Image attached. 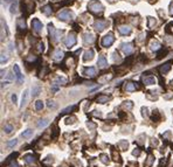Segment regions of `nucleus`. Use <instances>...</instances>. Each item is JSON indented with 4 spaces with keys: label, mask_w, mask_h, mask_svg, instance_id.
Here are the masks:
<instances>
[{
    "label": "nucleus",
    "mask_w": 173,
    "mask_h": 167,
    "mask_svg": "<svg viewBox=\"0 0 173 167\" xmlns=\"http://www.w3.org/2000/svg\"><path fill=\"white\" fill-rule=\"evenodd\" d=\"M113 41H115L113 34H112V33H108V34L102 39V46L103 47H109V46H111Z\"/></svg>",
    "instance_id": "4"
},
{
    "label": "nucleus",
    "mask_w": 173,
    "mask_h": 167,
    "mask_svg": "<svg viewBox=\"0 0 173 167\" xmlns=\"http://www.w3.org/2000/svg\"><path fill=\"white\" fill-rule=\"evenodd\" d=\"M48 124H49L48 119H41L40 122L37 123V127H39V129H42V127H46Z\"/></svg>",
    "instance_id": "21"
},
{
    "label": "nucleus",
    "mask_w": 173,
    "mask_h": 167,
    "mask_svg": "<svg viewBox=\"0 0 173 167\" xmlns=\"http://www.w3.org/2000/svg\"><path fill=\"white\" fill-rule=\"evenodd\" d=\"M171 97H172V95H165V96H164V98H165V99H170Z\"/></svg>",
    "instance_id": "53"
},
{
    "label": "nucleus",
    "mask_w": 173,
    "mask_h": 167,
    "mask_svg": "<svg viewBox=\"0 0 173 167\" xmlns=\"http://www.w3.org/2000/svg\"><path fill=\"white\" fill-rule=\"evenodd\" d=\"M75 122H76V118H75V117H69V118L66 119V124H74Z\"/></svg>",
    "instance_id": "37"
},
{
    "label": "nucleus",
    "mask_w": 173,
    "mask_h": 167,
    "mask_svg": "<svg viewBox=\"0 0 173 167\" xmlns=\"http://www.w3.org/2000/svg\"><path fill=\"white\" fill-rule=\"evenodd\" d=\"M17 8H18V3H17V0H15V1L11 5V13L14 14L15 12H17Z\"/></svg>",
    "instance_id": "27"
},
{
    "label": "nucleus",
    "mask_w": 173,
    "mask_h": 167,
    "mask_svg": "<svg viewBox=\"0 0 173 167\" xmlns=\"http://www.w3.org/2000/svg\"><path fill=\"white\" fill-rule=\"evenodd\" d=\"M84 75H85V76H90V77L95 76V75H96V68L91 67V68L85 69V70H84Z\"/></svg>",
    "instance_id": "16"
},
{
    "label": "nucleus",
    "mask_w": 173,
    "mask_h": 167,
    "mask_svg": "<svg viewBox=\"0 0 173 167\" xmlns=\"http://www.w3.org/2000/svg\"><path fill=\"white\" fill-rule=\"evenodd\" d=\"M11 99H12V102H13V103H17V95H15V94H13V95H12V97H11Z\"/></svg>",
    "instance_id": "44"
},
{
    "label": "nucleus",
    "mask_w": 173,
    "mask_h": 167,
    "mask_svg": "<svg viewBox=\"0 0 173 167\" xmlns=\"http://www.w3.org/2000/svg\"><path fill=\"white\" fill-rule=\"evenodd\" d=\"M168 43H173V38L172 36H166V39H165Z\"/></svg>",
    "instance_id": "43"
},
{
    "label": "nucleus",
    "mask_w": 173,
    "mask_h": 167,
    "mask_svg": "<svg viewBox=\"0 0 173 167\" xmlns=\"http://www.w3.org/2000/svg\"><path fill=\"white\" fill-rule=\"evenodd\" d=\"M13 71H14V75H15V78H17L18 84H22V83H24V75H22V72H21V70L18 64H14Z\"/></svg>",
    "instance_id": "3"
},
{
    "label": "nucleus",
    "mask_w": 173,
    "mask_h": 167,
    "mask_svg": "<svg viewBox=\"0 0 173 167\" xmlns=\"http://www.w3.org/2000/svg\"><path fill=\"white\" fill-rule=\"evenodd\" d=\"M47 106L49 108V109H56V104H55V102L54 101H48V103H47Z\"/></svg>",
    "instance_id": "35"
},
{
    "label": "nucleus",
    "mask_w": 173,
    "mask_h": 167,
    "mask_svg": "<svg viewBox=\"0 0 173 167\" xmlns=\"http://www.w3.org/2000/svg\"><path fill=\"white\" fill-rule=\"evenodd\" d=\"M4 131H5L7 134H10V133H12V131H13V126L11 125V124H5V126H4Z\"/></svg>",
    "instance_id": "23"
},
{
    "label": "nucleus",
    "mask_w": 173,
    "mask_h": 167,
    "mask_svg": "<svg viewBox=\"0 0 173 167\" xmlns=\"http://www.w3.org/2000/svg\"><path fill=\"white\" fill-rule=\"evenodd\" d=\"M118 31H119V33L123 35H129L130 33H131V28H130L129 26H121V27L118 28Z\"/></svg>",
    "instance_id": "13"
},
{
    "label": "nucleus",
    "mask_w": 173,
    "mask_h": 167,
    "mask_svg": "<svg viewBox=\"0 0 173 167\" xmlns=\"http://www.w3.org/2000/svg\"><path fill=\"white\" fill-rule=\"evenodd\" d=\"M109 101V97L108 96H101V97H98V99H97V102L98 103H105Z\"/></svg>",
    "instance_id": "34"
},
{
    "label": "nucleus",
    "mask_w": 173,
    "mask_h": 167,
    "mask_svg": "<svg viewBox=\"0 0 173 167\" xmlns=\"http://www.w3.org/2000/svg\"><path fill=\"white\" fill-rule=\"evenodd\" d=\"M41 11H42V13L46 14V15H50V14H51V8L49 6H44Z\"/></svg>",
    "instance_id": "26"
},
{
    "label": "nucleus",
    "mask_w": 173,
    "mask_h": 167,
    "mask_svg": "<svg viewBox=\"0 0 173 167\" xmlns=\"http://www.w3.org/2000/svg\"><path fill=\"white\" fill-rule=\"evenodd\" d=\"M39 50H40V51H43V50H44L43 43H40V44H39Z\"/></svg>",
    "instance_id": "47"
},
{
    "label": "nucleus",
    "mask_w": 173,
    "mask_h": 167,
    "mask_svg": "<svg viewBox=\"0 0 173 167\" xmlns=\"http://www.w3.org/2000/svg\"><path fill=\"white\" fill-rule=\"evenodd\" d=\"M5 74H6V70H1V78H4V76H5Z\"/></svg>",
    "instance_id": "52"
},
{
    "label": "nucleus",
    "mask_w": 173,
    "mask_h": 167,
    "mask_svg": "<svg viewBox=\"0 0 173 167\" xmlns=\"http://www.w3.org/2000/svg\"><path fill=\"white\" fill-rule=\"evenodd\" d=\"M48 31H49V33H50V36L53 38V40L54 41H59L60 39H61L62 34H63V31H56L54 28V26L53 25H48Z\"/></svg>",
    "instance_id": "2"
},
{
    "label": "nucleus",
    "mask_w": 173,
    "mask_h": 167,
    "mask_svg": "<svg viewBox=\"0 0 173 167\" xmlns=\"http://www.w3.org/2000/svg\"><path fill=\"white\" fill-rule=\"evenodd\" d=\"M63 51L60 50V49H57V50L54 51V58L56 60V61H59V60H62V57H63Z\"/></svg>",
    "instance_id": "19"
},
{
    "label": "nucleus",
    "mask_w": 173,
    "mask_h": 167,
    "mask_svg": "<svg viewBox=\"0 0 173 167\" xmlns=\"http://www.w3.org/2000/svg\"><path fill=\"white\" fill-rule=\"evenodd\" d=\"M55 82L61 85V84H66V83H67V79H66L65 77H62V76H57V77L55 78Z\"/></svg>",
    "instance_id": "24"
},
{
    "label": "nucleus",
    "mask_w": 173,
    "mask_h": 167,
    "mask_svg": "<svg viewBox=\"0 0 173 167\" xmlns=\"http://www.w3.org/2000/svg\"><path fill=\"white\" fill-rule=\"evenodd\" d=\"M24 159H25V161H26L28 165H33L35 162V159H34V157H33L32 154H26Z\"/></svg>",
    "instance_id": "18"
},
{
    "label": "nucleus",
    "mask_w": 173,
    "mask_h": 167,
    "mask_svg": "<svg viewBox=\"0 0 173 167\" xmlns=\"http://www.w3.org/2000/svg\"><path fill=\"white\" fill-rule=\"evenodd\" d=\"M94 115H95V116H98V117L102 116V113L99 112V111H94Z\"/></svg>",
    "instance_id": "49"
},
{
    "label": "nucleus",
    "mask_w": 173,
    "mask_h": 167,
    "mask_svg": "<svg viewBox=\"0 0 173 167\" xmlns=\"http://www.w3.org/2000/svg\"><path fill=\"white\" fill-rule=\"evenodd\" d=\"M108 1H109V3H110V4H112V3H113V1H115V0H108Z\"/></svg>",
    "instance_id": "57"
},
{
    "label": "nucleus",
    "mask_w": 173,
    "mask_h": 167,
    "mask_svg": "<svg viewBox=\"0 0 173 167\" xmlns=\"http://www.w3.org/2000/svg\"><path fill=\"white\" fill-rule=\"evenodd\" d=\"M18 144V140L17 139H12V140H10V141H8V143H7V146L10 147H13V146H15V145H17Z\"/></svg>",
    "instance_id": "36"
},
{
    "label": "nucleus",
    "mask_w": 173,
    "mask_h": 167,
    "mask_svg": "<svg viewBox=\"0 0 173 167\" xmlns=\"http://www.w3.org/2000/svg\"><path fill=\"white\" fill-rule=\"evenodd\" d=\"M92 57H94V50L92 49H89V50H87L84 53V55H83V61H90V60H92Z\"/></svg>",
    "instance_id": "12"
},
{
    "label": "nucleus",
    "mask_w": 173,
    "mask_h": 167,
    "mask_svg": "<svg viewBox=\"0 0 173 167\" xmlns=\"http://www.w3.org/2000/svg\"><path fill=\"white\" fill-rule=\"evenodd\" d=\"M101 158H102V161L104 162V164H108V162H109V158L106 157L105 154H102V155H101Z\"/></svg>",
    "instance_id": "40"
},
{
    "label": "nucleus",
    "mask_w": 173,
    "mask_h": 167,
    "mask_svg": "<svg viewBox=\"0 0 173 167\" xmlns=\"http://www.w3.org/2000/svg\"><path fill=\"white\" fill-rule=\"evenodd\" d=\"M118 145L122 147V150H126V147H128V145H129V144H128V141H126V140H122V141H119V143H118Z\"/></svg>",
    "instance_id": "33"
},
{
    "label": "nucleus",
    "mask_w": 173,
    "mask_h": 167,
    "mask_svg": "<svg viewBox=\"0 0 173 167\" xmlns=\"http://www.w3.org/2000/svg\"><path fill=\"white\" fill-rule=\"evenodd\" d=\"M118 56H119V55L117 54V53H113V57H112V58H113V61H116V60H117V61H119V57H118Z\"/></svg>",
    "instance_id": "45"
},
{
    "label": "nucleus",
    "mask_w": 173,
    "mask_h": 167,
    "mask_svg": "<svg viewBox=\"0 0 173 167\" xmlns=\"http://www.w3.org/2000/svg\"><path fill=\"white\" fill-rule=\"evenodd\" d=\"M123 108H124V109L130 110L131 108H132V102H130V101H128V102H124V103H123Z\"/></svg>",
    "instance_id": "32"
},
{
    "label": "nucleus",
    "mask_w": 173,
    "mask_h": 167,
    "mask_svg": "<svg viewBox=\"0 0 173 167\" xmlns=\"http://www.w3.org/2000/svg\"><path fill=\"white\" fill-rule=\"evenodd\" d=\"M88 8L92 12H95V13H98V12H102L104 10V7L101 3H99L98 0H91L88 5Z\"/></svg>",
    "instance_id": "1"
},
{
    "label": "nucleus",
    "mask_w": 173,
    "mask_h": 167,
    "mask_svg": "<svg viewBox=\"0 0 173 167\" xmlns=\"http://www.w3.org/2000/svg\"><path fill=\"white\" fill-rule=\"evenodd\" d=\"M152 145L157 146V145H158V140H157V139H152Z\"/></svg>",
    "instance_id": "51"
},
{
    "label": "nucleus",
    "mask_w": 173,
    "mask_h": 167,
    "mask_svg": "<svg viewBox=\"0 0 173 167\" xmlns=\"http://www.w3.org/2000/svg\"><path fill=\"white\" fill-rule=\"evenodd\" d=\"M111 78V75H106L104 77H101L99 78V82H105V81H109V79Z\"/></svg>",
    "instance_id": "38"
},
{
    "label": "nucleus",
    "mask_w": 173,
    "mask_h": 167,
    "mask_svg": "<svg viewBox=\"0 0 173 167\" xmlns=\"http://www.w3.org/2000/svg\"><path fill=\"white\" fill-rule=\"evenodd\" d=\"M142 111H143V117H147V115H149V113H147V108H143L142 109Z\"/></svg>",
    "instance_id": "42"
},
{
    "label": "nucleus",
    "mask_w": 173,
    "mask_h": 167,
    "mask_svg": "<svg viewBox=\"0 0 173 167\" xmlns=\"http://www.w3.org/2000/svg\"><path fill=\"white\" fill-rule=\"evenodd\" d=\"M40 91H41L40 85H35L34 88H33V90H32V92H33V96H37Z\"/></svg>",
    "instance_id": "28"
},
{
    "label": "nucleus",
    "mask_w": 173,
    "mask_h": 167,
    "mask_svg": "<svg viewBox=\"0 0 173 167\" xmlns=\"http://www.w3.org/2000/svg\"><path fill=\"white\" fill-rule=\"evenodd\" d=\"M94 40H95V38H94V35L91 33H85L83 35V41H84L85 44H91L94 42Z\"/></svg>",
    "instance_id": "10"
},
{
    "label": "nucleus",
    "mask_w": 173,
    "mask_h": 167,
    "mask_svg": "<svg viewBox=\"0 0 173 167\" xmlns=\"http://www.w3.org/2000/svg\"><path fill=\"white\" fill-rule=\"evenodd\" d=\"M144 138H145V134H142V136H139L138 138H137V140H138V143H139V144H143V143H144V140H143Z\"/></svg>",
    "instance_id": "41"
},
{
    "label": "nucleus",
    "mask_w": 173,
    "mask_h": 167,
    "mask_svg": "<svg viewBox=\"0 0 173 167\" xmlns=\"http://www.w3.org/2000/svg\"><path fill=\"white\" fill-rule=\"evenodd\" d=\"M150 48H151V50H158L160 48V43L157 40H152L150 43Z\"/></svg>",
    "instance_id": "17"
},
{
    "label": "nucleus",
    "mask_w": 173,
    "mask_h": 167,
    "mask_svg": "<svg viewBox=\"0 0 173 167\" xmlns=\"http://www.w3.org/2000/svg\"><path fill=\"white\" fill-rule=\"evenodd\" d=\"M7 60H8V57H7V55L6 54H1V64H4V63H5V62L7 61Z\"/></svg>",
    "instance_id": "39"
},
{
    "label": "nucleus",
    "mask_w": 173,
    "mask_h": 167,
    "mask_svg": "<svg viewBox=\"0 0 173 167\" xmlns=\"http://www.w3.org/2000/svg\"><path fill=\"white\" fill-rule=\"evenodd\" d=\"M33 133H34V132H33V130L28 129V130H26V131H24L21 136L24 137V138H31V137L33 136Z\"/></svg>",
    "instance_id": "20"
},
{
    "label": "nucleus",
    "mask_w": 173,
    "mask_h": 167,
    "mask_svg": "<svg viewBox=\"0 0 173 167\" xmlns=\"http://www.w3.org/2000/svg\"><path fill=\"white\" fill-rule=\"evenodd\" d=\"M32 27H33L35 33H40V32L42 31V24H41L37 19H33V20H32Z\"/></svg>",
    "instance_id": "8"
},
{
    "label": "nucleus",
    "mask_w": 173,
    "mask_h": 167,
    "mask_svg": "<svg viewBox=\"0 0 173 167\" xmlns=\"http://www.w3.org/2000/svg\"><path fill=\"white\" fill-rule=\"evenodd\" d=\"M43 109V102L42 101H36L35 102V110L36 111H41Z\"/></svg>",
    "instance_id": "22"
},
{
    "label": "nucleus",
    "mask_w": 173,
    "mask_h": 167,
    "mask_svg": "<svg viewBox=\"0 0 173 167\" xmlns=\"http://www.w3.org/2000/svg\"><path fill=\"white\" fill-rule=\"evenodd\" d=\"M147 20H149V27L150 28H152V27H154V26H156V20H154V19H153V18H151V17H149L147 18Z\"/></svg>",
    "instance_id": "29"
},
{
    "label": "nucleus",
    "mask_w": 173,
    "mask_h": 167,
    "mask_svg": "<svg viewBox=\"0 0 173 167\" xmlns=\"http://www.w3.org/2000/svg\"><path fill=\"white\" fill-rule=\"evenodd\" d=\"M143 82L146 85H153V84H156V78L152 77V76H149V77H145V78L143 79Z\"/></svg>",
    "instance_id": "15"
},
{
    "label": "nucleus",
    "mask_w": 173,
    "mask_h": 167,
    "mask_svg": "<svg viewBox=\"0 0 173 167\" xmlns=\"http://www.w3.org/2000/svg\"><path fill=\"white\" fill-rule=\"evenodd\" d=\"M87 125H88V127H90V129H95V124H91V123H87Z\"/></svg>",
    "instance_id": "48"
},
{
    "label": "nucleus",
    "mask_w": 173,
    "mask_h": 167,
    "mask_svg": "<svg viewBox=\"0 0 173 167\" xmlns=\"http://www.w3.org/2000/svg\"><path fill=\"white\" fill-rule=\"evenodd\" d=\"M152 159H153L152 157H149V160H147V165H150L151 162H152Z\"/></svg>",
    "instance_id": "54"
},
{
    "label": "nucleus",
    "mask_w": 173,
    "mask_h": 167,
    "mask_svg": "<svg viewBox=\"0 0 173 167\" xmlns=\"http://www.w3.org/2000/svg\"><path fill=\"white\" fill-rule=\"evenodd\" d=\"M125 90L126 91H135L136 90V87H135V84L133 83H128V84L125 85Z\"/></svg>",
    "instance_id": "25"
},
{
    "label": "nucleus",
    "mask_w": 173,
    "mask_h": 167,
    "mask_svg": "<svg viewBox=\"0 0 173 167\" xmlns=\"http://www.w3.org/2000/svg\"><path fill=\"white\" fill-rule=\"evenodd\" d=\"M121 48H122V50L124 51V54H126V55H130L133 51L132 43H130V42H128V43H125V42L122 43L121 44Z\"/></svg>",
    "instance_id": "7"
},
{
    "label": "nucleus",
    "mask_w": 173,
    "mask_h": 167,
    "mask_svg": "<svg viewBox=\"0 0 173 167\" xmlns=\"http://www.w3.org/2000/svg\"><path fill=\"white\" fill-rule=\"evenodd\" d=\"M48 159H50V157H48ZM46 164H49V162H53V160H44Z\"/></svg>",
    "instance_id": "55"
},
{
    "label": "nucleus",
    "mask_w": 173,
    "mask_h": 167,
    "mask_svg": "<svg viewBox=\"0 0 173 167\" xmlns=\"http://www.w3.org/2000/svg\"><path fill=\"white\" fill-rule=\"evenodd\" d=\"M170 69H171V64H168V63H167V64L163 65V67H161V69H160V70H161V72H163V74H166V72L168 71V70H170Z\"/></svg>",
    "instance_id": "30"
},
{
    "label": "nucleus",
    "mask_w": 173,
    "mask_h": 167,
    "mask_svg": "<svg viewBox=\"0 0 173 167\" xmlns=\"http://www.w3.org/2000/svg\"><path fill=\"white\" fill-rule=\"evenodd\" d=\"M57 18L62 21H69L71 18H73V14H71L69 11L63 10V11H61V12H59Z\"/></svg>",
    "instance_id": "5"
},
{
    "label": "nucleus",
    "mask_w": 173,
    "mask_h": 167,
    "mask_svg": "<svg viewBox=\"0 0 173 167\" xmlns=\"http://www.w3.org/2000/svg\"><path fill=\"white\" fill-rule=\"evenodd\" d=\"M11 167H18V164L17 162H13V164H11Z\"/></svg>",
    "instance_id": "56"
},
{
    "label": "nucleus",
    "mask_w": 173,
    "mask_h": 167,
    "mask_svg": "<svg viewBox=\"0 0 173 167\" xmlns=\"http://www.w3.org/2000/svg\"><path fill=\"white\" fill-rule=\"evenodd\" d=\"M97 64H98V67H101V68H105V67H108V61H106L105 56H103V55L99 56L98 61H97Z\"/></svg>",
    "instance_id": "11"
},
{
    "label": "nucleus",
    "mask_w": 173,
    "mask_h": 167,
    "mask_svg": "<svg viewBox=\"0 0 173 167\" xmlns=\"http://www.w3.org/2000/svg\"><path fill=\"white\" fill-rule=\"evenodd\" d=\"M108 25H109V22L106 20H97V21H95V24H94V28H95L96 31L102 32L104 28L108 27Z\"/></svg>",
    "instance_id": "6"
},
{
    "label": "nucleus",
    "mask_w": 173,
    "mask_h": 167,
    "mask_svg": "<svg viewBox=\"0 0 173 167\" xmlns=\"http://www.w3.org/2000/svg\"><path fill=\"white\" fill-rule=\"evenodd\" d=\"M17 24H18V26H19V28H26V24H25V21L22 20V19H18V21H17Z\"/></svg>",
    "instance_id": "31"
},
{
    "label": "nucleus",
    "mask_w": 173,
    "mask_h": 167,
    "mask_svg": "<svg viewBox=\"0 0 173 167\" xmlns=\"http://www.w3.org/2000/svg\"><path fill=\"white\" fill-rule=\"evenodd\" d=\"M5 1H10V0H5Z\"/></svg>",
    "instance_id": "58"
},
{
    "label": "nucleus",
    "mask_w": 173,
    "mask_h": 167,
    "mask_svg": "<svg viewBox=\"0 0 173 167\" xmlns=\"http://www.w3.org/2000/svg\"><path fill=\"white\" fill-rule=\"evenodd\" d=\"M27 101H28V90H25L24 94H22V98H21V104H20L21 109L27 104Z\"/></svg>",
    "instance_id": "14"
},
{
    "label": "nucleus",
    "mask_w": 173,
    "mask_h": 167,
    "mask_svg": "<svg viewBox=\"0 0 173 167\" xmlns=\"http://www.w3.org/2000/svg\"><path fill=\"white\" fill-rule=\"evenodd\" d=\"M139 153H140V151L138 150V148H135V151L132 152V154L133 155H139Z\"/></svg>",
    "instance_id": "46"
},
{
    "label": "nucleus",
    "mask_w": 173,
    "mask_h": 167,
    "mask_svg": "<svg viewBox=\"0 0 173 167\" xmlns=\"http://www.w3.org/2000/svg\"><path fill=\"white\" fill-rule=\"evenodd\" d=\"M170 14H173V3H171L170 5Z\"/></svg>",
    "instance_id": "50"
},
{
    "label": "nucleus",
    "mask_w": 173,
    "mask_h": 167,
    "mask_svg": "<svg viewBox=\"0 0 173 167\" xmlns=\"http://www.w3.org/2000/svg\"><path fill=\"white\" fill-rule=\"evenodd\" d=\"M65 43H66V46H67L68 48L73 47V46H74V44L76 43V36H75L74 34H69V35H68V38L66 39Z\"/></svg>",
    "instance_id": "9"
}]
</instances>
